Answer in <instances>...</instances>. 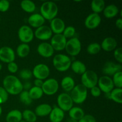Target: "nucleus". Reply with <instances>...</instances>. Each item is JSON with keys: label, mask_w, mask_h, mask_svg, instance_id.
Here are the masks:
<instances>
[{"label": "nucleus", "mask_w": 122, "mask_h": 122, "mask_svg": "<svg viewBox=\"0 0 122 122\" xmlns=\"http://www.w3.org/2000/svg\"><path fill=\"white\" fill-rule=\"evenodd\" d=\"M62 34L66 39H67V38L70 39V38H73V37H75V35L76 34L75 27L71 26L66 27Z\"/></svg>", "instance_id": "nucleus-37"}, {"label": "nucleus", "mask_w": 122, "mask_h": 122, "mask_svg": "<svg viewBox=\"0 0 122 122\" xmlns=\"http://www.w3.org/2000/svg\"><path fill=\"white\" fill-rule=\"evenodd\" d=\"M26 122V121H25V120H23V119H22V120H21V121H20V122Z\"/></svg>", "instance_id": "nucleus-51"}, {"label": "nucleus", "mask_w": 122, "mask_h": 122, "mask_svg": "<svg viewBox=\"0 0 122 122\" xmlns=\"http://www.w3.org/2000/svg\"><path fill=\"white\" fill-rule=\"evenodd\" d=\"M101 48L106 52H111L117 48V42L116 39L112 36L104 38L100 44Z\"/></svg>", "instance_id": "nucleus-20"}, {"label": "nucleus", "mask_w": 122, "mask_h": 122, "mask_svg": "<svg viewBox=\"0 0 122 122\" xmlns=\"http://www.w3.org/2000/svg\"><path fill=\"white\" fill-rule=\"evenodd\" d=\"M7 69L9 71L10 73L12 74L15 73L18 71L19 67H18L17 64L15 62H11V63H8L7 65Z\"/></svg>", "instance_id": "nucleus-42"}, {"label": "nucleus", "mask_w": 122, "mask_h": 122, "mask_svg": "<svg viewBox=\"0 0 122 122\" xmlns=\"http://www.w3.org/2000/svg\"><path fill=\"white\" fill-rule=\"evenodd\" d=\"M21 9L27 13H32L36 10V5L30 0H23L20 2Z\"/></svg>", "instance_id": "nucleus-31"}, {"label": "nucleus", "mask_w": 122, "mask_h": 122, "mask_svg": "<svg viewBox=\"0 0 122 122\" xmlns=\"http://www.w3.org/2000/svg\"><path fill=\"white\" fill-rule=\"evenodd\" d=\"M106 7V2L104 0H93L91 3V8L94 13L98 14L103 11Z\"/></svg>", "instance_id": "nucleus-28"}, {"label": "nucleus", "mask_w": 122, "mask_h": 122, "mask_svg": "<svg viewBox=\"0 0 122 122\" xmlns=\"http://www.w3.org/2000/svg\"><path fill=\"white\" fill-rule=\"evenodd\" d=\"M10 4L7 0H1L0 1V12L5 13L9 10Z\"/></svg>", "instance_id": "nucleus-41"}, {"label": "nucleus", "mask_w": 122, "mask_h": 122, "mask_svg": "<svg viewBox=\"0 0 122 122\" xmlns=\"http://www.w3.org/2000/svg\"><path fill=\"white\" fill-rule=\"evenodd\" d=\"M9 94L2 86H0V105L5 103L8 99Z\"/></svg>", "instance_id": "nucleus-39"}, {"label": "nucleus", "mask_w": 122, "mask_h": 122, "mask_svg": "<svg viewBox=\"0 0 122 122\" xmlns=\"http://www.w3.org/2000/svg\"><path fill=\"white\" fill-rule=\"evenodd\" d=\"M97 86L101 91L106 94L110 92L114 88L112 77L107 76H102L99 77Z\"/></svg>", "instance_id": "nucleus-11"}, {"label": "nucleus", "mask_w": 122, "mask_h": 122, "mask_svg": "<svg viewBox=\"0 0 122 122\" xmlns=\"http://www.w3.org/2000/svg\"><path fill=\"white\" fill-rule=\"evenodd\" d=\"M2 64H1V63H0V71H1V70H2Z\"/></svg>", "instance_id": "nucleus-50"}, {"label": "nucleus", "mask_w": 122, "mask_h": 122, "mask_svg": "<svg viewBox=\"0 0 122 122\" xmlns=\"http://www.w3.org/2000/svg\"><path fill=\"white\" fill-rule=\"evenodd\" d=\"M3 88L8 94L12 95H19L23 90V84L20 80L14 75H7L2 81Z\"/></svg>", "instance_id": "nucleus-1"}, {"label": "nucleus", "mask_w": 122, "mask_h": 122, "mask_svg": "<svg viewBox=\"0 0 122 122\" xmlns=\"http://www.w3.org/2000/svg\"><path fill=\"white\" fill-rule=\"evenodd\" d=\"M52 31L50 29V26L43 25L38 28L36 29L34 32V36L36 38V39L40 41H48L51 38L52 36Z\"/></svg>", "instance_id": "nucleus-14"}, {"label": "nucleus", "mask_w": 122, "mask_h": 122, "mask_svg": "<svg viewBox=\"0 0 122 122\" xmlns=\"http://www.w3.org/2000/svg\"><path fill=\"white\" fill-rule=\"evenodd\" d=\"M78 122H97V120L92 115L85 114L84 116L81 118Z\"/></svg>", "instance_id": "nucleus-43"}, {"label": "nucleus", "mask_w": 122, "mask_h": 122, "mask_svg": "<svg viewBox=\"0 0 122 122\" xmlns=\"http://www.w3.org/2000/svg\"><path fill=\"white\" fill-rule=\"evenodd\" d=\"M71 60L68 56L63 54H58L54 56L52 59V64L58 71H66L70 68Z\"/></svg>", "instance_id": "nucleus-3"}, {"label": "nucleus", "mask_w": 122, "mask_h": 122, "mask_svg": "<svg viewBox=\"0 0 122 122\" xmlns=\"http://www.w3.org/2000/svg\"><path fill=\"white\" fill-rule=\"evenodd\" d=\"M18 38L24 44L30 43L34 38V32L32 29L27 25H23L18 30Z\"/></svg>", "instance_id": "nucleus-9"}, {"label": "nucleus", "mask_w": 122, "mask_h": 122, "mask_svg": "<svg viewBox=\"0 0 122 122\" xmlns=\"http://www.w3.org/2000/svg\"><path fill=\"white\" fill-rule=\"evenodd\" d=\"M70 68L71 70L77 75H83L87 70L85 64L80 60H75L71 62Z\"/></svg>", "instance_id": "nucleus-26"}, {"label": "nucleus", "mask_w": 122, "mask_h": 122, "mask_svg": "<svg viewBox=\"0 0 122 122\" xmlns=\"http://www.w3.org/2000/svg\"><path fill=\"white\" fill-rule=\"evenodd\" d=\"M115 25H116V27L117 28L119 29V30H122V19L121 17L118 18V19L116 20Z\"/></svg>", "instance_id": "nucleus-45"}, {"label": "nucleus", "mask_w": 122, "mask_h": 122, "mask_svg": "<svg viewBox=\"0 0 122 122\" xmlns=\"http://www.w3.org/2000/svg\"><path fill=\"white\" fill-rule=\"evenodd\" d=\"M50 27L52 33H54V35L62 34L66 28V24L63 19L56 17L50 21Z\"/></svg>", "instance_id": "nucleus-18"}, {"label": "nucleus", "mask_w": 122, "mask_h": 122, "mask_svg": "<svg viewBox=\"0 0 122 122\" xmlns=\"http://www.w3.org/2000/svg\"><path fill=\"white\" fill-rule=\"evenodd\" d=\"M103 14L107 19H112L117 15L119 10L117 6L115 4H110L105 7L103 10Z\"/></svg>", "instance_id": "nucleus-24"}, {"label": "nucleus", "mask_w": 122, "mask_h": 122, "mask_svg": "<svg viewBox=\"0 0 122 122\" xmlns=\"http://www.w3.org/2000/svg\"><path fill=\"white\" fill-rule=\"evenodd\" d=\"M2 107H1V105H0V116H1V114H2Z\"/></svg>", "instance_id": "nucleus-49"}, {"label": "nucleus", "mask_w": 122, "mask_h": 122, "mask_svg": "<svg viewBox=\"0 0 122 122\" xmlns=\"http://www.w3.org/2000/svg\"><path fill=\"white\" fill-rule=\"evenodd\" d=\"M73 103L81 104L86 101L88 97V89L82 84L75 85L70 94Z\"/></svg>", "instance_id": "nucleus-4"}, {"label": "nucleus", "mask_w": 122, "mask_h": 122, "mask_svg": "<svg viewBox=\"0 0 122 122\" xmlns=\"http://www.w3.org/2000/svg\"><path fill=\"white\" fill-rule=\"evenodd\" d=\"M22 119L26 122H36L37 116L34 112L26 109L22 112Z\"/></svg>", "instance_id": "nucleus-33"}, {"label": "nucleus", "mask_w": 122, "mask_h": 122, "mask_svg": "<svg viewBox=\"0 0 122 122\" xmlns=\"http://www.w3.org/2000/svg\"><path fill=\"white\" fill-rule=\"evenodd\" d=\"M19 99H20V102L26 106L30 105L33 101V100L30 97L27 91L23 90L19 94Z\"/></svg>", "instance_id": "nucleus-35"}, {"label": "nucleus", "mask_w": 122, "mask_h": 122, "mask_svg": "<svg viewBox=\"0 0 122 122\" xmlns=\"http://www.w3.org/2000/svg\"><path fill=\"white\" fill-rule=\"evenodd\" d=\"M67 53L70 56L75 57L79 55L82 50V44L79 39L73 37L67 41L65 49Z\"/></svg>", "instance_id": "nucleus-6"}, {"label": "nucleus", "mask_w": 122, "mask_h": 122, "mask_svg": "<svg viewBox=\"0 0 122 122\" xmlns=\"http://www.w3.org/2000/svg\"><path fill=\"white\" fill-rule=\"evenodd\" d=\"M85 115V112L82 108L79 107H73L69 111V118L79 121Z\"/></svg>", "instance_id": "nucleus-27"}, {"label": "nucleus", "mask_w": 122, "mask_h": 122, "mask_svg": "<svg viewBox=\"0 0 122 122\" xmlns=\"http://www.w3.org/2000/svg\"><path fill=\"white\" fill-rule=\"evenodd\" d=\"M52 107L49 104L43 103L38 105L35 110V113L37 117H46L49 116Z\"/></svg>", "instance_id": "nucleus-22"}, {"label": "nucleus", "mask_w": 122, "mask_h": 122, "mask_svg": "<svg viewBox=\"0 0 122 122\" xmlns=\"http://www.w3.org/2000/svg\"><path fill=\"white\" fill-rule=\"evenodd\" d=\"M44 94L51 96L56 94L59 89V83L54 78L46 79L44 81L41 87Z\"/></svg>", "instance_id": "nucleus-7"}, {"label": "nucleus", "mask_w": 122, "mask_h": 122, "mask_svg": "<svg viewBox=\"0 0 122 122\" xmlns=\"http://www.w3.org/2000/svg\"><path fill=\"white\" fill-rule=\"evenodd\" d=\"M58 13L57 5L52 1H45L42 4L40 8V14L45 20H52L57 17Z\"/></svg>", "instance_id": "nucleus-2"}, {"label": "nucleus", "mask_w": 122, "mask_h": 122, "mask_svg": "<svg viewBox=\"0 0 122 122\" xmlns=\"http://www.w3.org/2000/svg\"><path fill=\"white\" fill-rule=\"evenodd\" d=\"M113 84L117 88H122V71H119L113 76Z\"/></svg>", "instance_id": "nucleus-36"}, {"label": "nucleus", "mask_w": 122, "mask_h": 122, "mask_svg": "<svg viewBox=\"0 0 122 122\" xmlns=\"http://www.w3.org/2000/svg\"><path fill=\"white\" fill-rule=\"evenodd\" d=\"M67 41V39L63 34H56L51 37V42L50 44L54 51H61L65 49Z\"/></svg>", "instance_id": "nucleus-13"}, {"label": "nucleus", "mask_w": 122, "mask_h": 122, "mask_svg": "<svg viewBox=\"0 0 122 122\" xmlns=\"http://www.w3.org/2000/svg\"><path fill=\"white\" fill-rule=\"evenodd\" d=\"M101 50V45L97 42L91 43L86 48L87 52L91 55L97 54L100 52Z\"/></svg>", "instance_id": "nucleus-34"}, {"label": "nucleus", "mask_w": 122, "mask_h": 122, "mask_svg": "<svg viewBox=\"0 0 122 122\" xmlns=\"http://www.w3.org/2000/svg\"><path fill=\"white\" fill-rule=\"evenodd\" d=\"M122 70V64L116 63L113 61H107L104 64L102 71L104 76H113L116 73L121 71Z\"/></svg>", "instance_id": "nucleus-15"}, {"label": "nucleus", "mask_w": 122, "mask_h": 122, "mask_svg": "<svg viewBox=\"0 0 122 122\" xmlns=\"http://www.w3.org/2000/svg\"><path fill=\"white\" fill-rule=\"evenodd\" d=\"M44 81H42L41 79H35L34 81V86L36 87H39V88H41L42 86L43 83H44Z\"/></svg>", "instance_id": "nucleus-46"}, {"label": "nucleus", "mask_w": 122, "mask_h": 122, "mask_svg": "<svg viewBox=\"0 0 122 122\" xmlns=\"http://www.w3.org/2000/svg\"><path fill=\"white\" fill-rule=\"evenodd\" d=\"M29 95L32 100H36L41 98L44 95V92L41 88L36 86H32V88L28 91Z\"/></svg>", "instance_id": "nucleus-32"}, {"label": "nucleus", "mask_w": 122, "mask_h": 122, "mask_svg": "<svg viewBox=\"0 0 122 122\" xmlns=\"http://www.w3.org/2000/svg\"><path fill=\"white\" fill-rule=\"evenodd\" d=\"M19 76L23 80H29L33 76L32 72L30 70L27 69H24L20 70L19 73Z\"/></svg>", "instance_id": "nucleus-38"}, {"label": "nucleus", "mask_w": 122, "mask_h": 122, "mask_svg": "<svg viewBox=\"0 0 122 122\" xmlns=\"http://www.w3.org/2000/svg\"><path fill=\"white\" fill-rule=\"evenodd\" d=\"M91 89V95L95 98L99 97L101 95V92H102L98 86H95L93 87V88H92L91 89Z\"/></svg>", "instance_id": "nucleus-44"}, {"label": "nucleus", "mask_w": 122, "mask_h": 122, "mask_svg": "<svg viewBox=\"0 0 122 122\" xmlns=\"http://www.w3.org/2000/svg\"><path fill=\"white\" fill-rule=\"evenodd\" d=\"M30 48L29 44L21 43L18 45L16 49V53L20 58H25L30 53Z\"/></svg>", "instance_id": "nucleus-29"}, {"label": "nucleus", "mask_w": 122, "mask_h": 122, "mask_svg": "<svg viewBox=\"0 0 122 122\" xmlns=\"http://www.w3.org/2000/svg\"><path fill=\"white\" fill-rule=\"evenodd\" d=\"M15 59V54L13 48L8 46L0 48V61L4 63L14 62Z\"/></svg>", "instance_id": "nucleus-12"}, {"label": "nucleus", "mask_w": 122, "mask_h": 122, "mask_svg": "<svg viewBox=\"0 0 122 122\" xmlns=\"http://www.w3.org/2000/svg\"><path fill=\"white\" fill-rule=\"evenodd\" d=\"M101 23V17L100 14L96 13H91L86 17L84 25L87 29L89 30L95 29L100 25Z\"/></svg>", "instance_id": "nucleus-16"}, {"label": "nucleus", "mask_w": 122, "mask_h": 122, "mask_svg": "<svg viewBox=\"0 0 122 122\" xmlns=\"http://www.w3.org/2000/svg\"><path fill=\"white\" fill-rule=\"evenodd\" d=\"M45 21L46 20L39 13H34L31 14L27 19V22L30 27L31 26L32 27L36 29L44 25Z\"/></svg>", "instance_id": "nucleus-19"}, {"label": "nucleus", "mask_w": 122, "mask_h": 122, "mask_svg": "<svg viewBox=\"0 0 122 122\" xmlns=\"http://www.w3.org/2000/svg\"><path fill=\"white\" fill-rule=\"evenodd\" d=\"M22 119V112L17 109L11 110L5 117L6 122H19Z\"/></svg>", "instance_id": "nucleus-25"}, {"label": "nucleus", "mask_w": 122, "mask_h": 122, "mask_svg": "<svg viewBox=\"0 0 122 122\" xmlns=\"http://www.w3.org/2000/svg\"><path fill=\"white\" fill-rule=\"evenodd\" d=\"M120 122V121H119V122Z\"/></svg>", "instance_id": "nucleus-52"}, {"label": "nucleus", "mask_w": 122, "mask_h": 122, "mask_svg": "<svg viewBox=\"0 0 122 122\" xmlns=\"http://www.w3.org/2000/svg\"><path fill=\"white\" fill-rule=\"evenodd\" d=\"M81 76V84L87 89H91L93 87L97 86L98 76L95 71L87 70Z\"/></svg>", "instance_id": "nucleus-5"}, {"label": "nucleus", "mask_w": 122, "mask_h": 122, "mask_svg": "<svg viewBox=\"0 0 122 122\" xmlns=\"http://www.w3.org/2000/svg\"><path fill=\"white\" fill-rule=\"evenodd\" d=\"M31 88H32L31 83L29 82H25V84L23 85V90L25 91H28Z\"/></svg>", "instance_id": "nucleus-47"}, {"label": "nucleus", "mask_w": 122, "mask_h": 122, "mask_svg": "<svg viewBox=\"0 0 122 122\" xmlns=\"http://www.w3.org/2000/svg\"><path fill=\"white\" fill-rule=\"evenodd\" d=\"M57 102L58 107L63 112H69L73 107V102L70 94L63 92L59 94L57 97Z\"/></svg>", "instance_id": "nucleus-8"}, {"label": "nucleus", "mask_w": 122, "mask_h": 122, "mask_svg": "<svg viewBox=\"0 0 122 122\" xmlns=\"http://www.w3.org/2000/svg\"><path fill=\"white\" fill-rule=\"evenodd\" d=\"M64 112L58 107L52 108L51 113L49 114V119L51 122H61L64 120Z\"/></svg>", "instance_id": "nucleus-21"}, {"label": "nucleus", "mask_w": 122, "mask_h": 122, "mask_svg": "<svg viewBox=\"0 0 122 122\" xmlns=\"http://www.w3.org/2000/svg\"><path fill=\"white\" fill-rule=\"evenodd\" d=\"M32 72V75L35 77V79L45 81L50 76V69L46 64L40 63L33 67Z\"/></svg>", "instance_id": "nucleus-10"}, {"label": "nucleus", "mask_w": 122, "mask_h": 122, "mask_svg": "<svg viewBox=\"0 0 122 122\" xmlns=\"http://www.w3.org/2000/svg\"><path fill=\"white\" fill-rule=\"evenodd\" d=\"M54 50L48 42H43L38 45L37 47V52L38 54L44 58H50L54 53Z\"/></svg>", "instance_id": "nucleus-17"}, {"label": "nucleus", "mask_w": 122, "mask_h": 122, "mask_svg": "<svg viewBox=\"0 0 122 122\" xmlns=\"http://www.w3.org/2000/svg\"><path fill=\"white\" fill-rule=\"evenodd\" d=\"M109 99L121 104L122 103V88H114L109 93Z\"/></svg>", "instance_id": "nucleus-30"}, {"label": "nucleus", "mask_w": 122, "mask_h": 122, "mask_svg": "<svg viewBox=\"0 0 122 122\" xmlns=\"http://www.w3.org/2000/svg\"><path fill=\"white\" fill-rule=\"evenodd\" d=\"M75 86V82L73 78L70 76H65L61 81V87L66 92H69L72 91Z\"/></svg>", "instance_id": "nucleus-23"}, {"label": "nucleus", "mask_w": 122, "mask_h": 122, "mask_svg": "<svg viewBox=\"0 0 122 122\" xmlns=\"http://www.w3.org/2000/svg\"><path fill=\"white\" fill-rule=\"evenodd\" d=\"M114 57L116 61L119 64L122 63V48L118 47L114 50Z\"/></svg>", "instance_id": "nucleus-40"}, {"label": "nucleus", "mask_w": 122, "mask_h": 122, "mask_svg": "<svg viewBox=\"0 0 122 122\" xmlns=\"http://www.w3.org/2000/svg\"><path fill=\"white\" fill-rule=\"evenodd\" d=\"M67 122H78V121L75 120V119H71V118H69L67 120Z\"/></svg>", "instance_id": "nucleus-48"}]
</instances>
